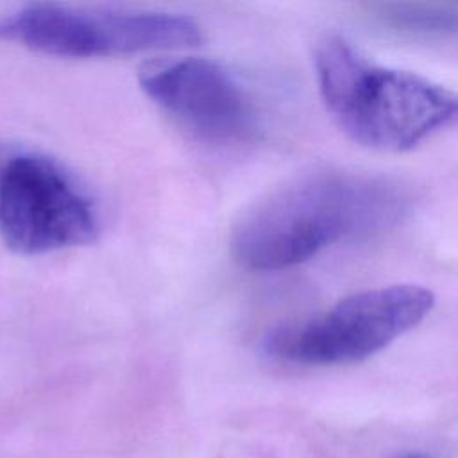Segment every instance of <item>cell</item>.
I'll list each match as a JSON object with an SVG mask.
<instances>
[{"instance_id":"obj_1","label":"cell","mask_w":458,"mask_h":458,"mask_svg":"<svg viewBox=\"0 0 458 458\" xmlns=\"http://www.w3.org/2000/svg\"><path fill=\"white\" fill-rule=\"evenodd\" d=\"M408 204L401 184L386 177L304 172L245 211L233 231V256L250 270L290 268L344 238L392 225Z\"/></svg>"},{"instance_id":"obj_2","label":"cell","mask_w":458,"mask_h":458,"mask_svg":"<svg viewBox=\"0 0 458 458\" xmlns=\"http://www.w3.org/2000/svg\"><path fill=\"white\" fill-rule=\"evenodd\" d=\"M322 102L354 141L376 150H410L456 116V95L422 75L370 61L340 36L315 48Z\"/></svg>"},{"instance_id":"obj_3","label":"cell","mask_w":458,"mask_h":458,"mask_svg":"<svg viewBox=\"0 0 458 458\" xmlns=\"http://www.w3.org/2000/svg\"><path fill=\"white\" fill-rule=\"evenodd\" d=\"M433 304V292L420 284L363 290L317 315L276 326L267 333L263 349L297 365L361 361L417 327Z\"/></svg>"},{"instance_id":"obj_4","label":"cell","mask_w":458,"mask_h":458,"mask_svg":"<svg viewBox=\"0 0 458 458\" xmlns=\"http://www.w3.org/2000/svg\"><path fill=\"white\" fill-rule=\"evenodd\" d=\"M0 39L55 57H107L190 47L200 25L181 13L27 4L0 18Z\"/></svg>"},{"instance_id":"obj_5","label":"cell","mask_w":458,"mask_h":458,"mask_svg":"<svg viewBox=\"0 0 458 458\" xmlns=\"http://www.w3.org/2000/svg\"><path fill=\"white\" fill-rule=\"evenodd\" d=\"M98 229L93 199L61 163L32 150L0 154V238L13 252L88 245Z\"/></svg>"},{"instance_id":"obj_6","label":"cell","mask_w":458,"mask_h":458,"mask_svg":"<svg viewBox=\"0 0 458 458\" xmlns=\"http://www.w3.org/2000/svg\"><path fill=\"white\" fill-rule=\"evenodd\" d=\"M140 88L179 125L211 145H242L258 134L252 98L233 73L206 57H163L140 66Z\"/></svg>"},{"instance_id":"obj_7","label":"cell","mask_w":458,"mask_h":458,"mask_svg":"<svg viewBox=\"0 0 458 458\" xmlns=\"http://www.w3.org/2000/svg\"><path fill=\"white\" fill-rule=\"evenodd\" d=\"M404 458H424V456H420V454H408V456H404Z\"/></svg>"}]
</instances>
